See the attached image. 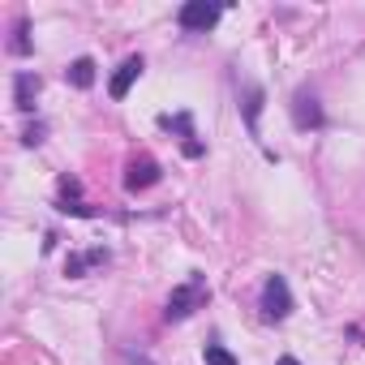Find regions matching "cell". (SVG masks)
<instances>
[{
    "instance_id": "obj_1",
    "label": "cell",
    "mask_w": 365,
    "mask_h": 365,
    "mask_svg": "<svg viewBox=\"0 0 365 365\" xmlns=\"http://www.w3.org/2000/svg\"><path fill=\"white\" fill-rule=\"evenodd\" d=\"M207 301H211V288H207V279L194 271L180 288H172V297H168V309H163V314H168V322H185V318H190V314H198Z\"/></svg>"
},
{
    "instance_id": "obj_2",
    "label": "cell",
    "mask_w": 365,
    "mask_h": 365,
    "mask_svg": "<svg viewBox=\"0 0 365 365\" xmlns=\"http://www.w3.org/2000/svg\"><path fill=\"white\" fill-rule=\"evenodd\" d=\"M224 18V5H211V0H190V5L176 9V26L190 35H207L215 31V22Z\"/></svg>"
},
{
    "instance_id": "obj_3",
    "label": "cell",
    "mask_w": 365,
    "mask_h": 365,
    "mask_svg": "<svg viewBox=\"0 0 365 365\" xmlns=\"http://www.w3.org/2000/svg\"><path fill=\"white\" fill-rule=\"evenodd\" d=\"M288 314H292L288 279H284V275H267V284H262V318H267V322H284Z\"/></svg>"
},
{
    "instance_id": "obj_4",
    "label": "cell",
    "mask_w": 365,
    "mask_h": 365,
    "mask_svg": "<svg viewBox=\"0 0 365 365\" xmlns=\"http://www.w3.org/2000/svg\"><path fill=\"white\" fill-rule=\"evenodd\" d=\"M159 176H163V168H159L150 155H138V159H129V168H125V190H129V194H142V190L159 185Z\"/></svg>"
},
{
    "instance_id": "obj_5",
    "label": "cell",
    "mask_w": 365,
    "mask_h": 365,
    "mask_svg": "<svg viewBox=\"0 0 365 365\" xmlns=\"http://www.w3.org/2000/svg\"><path fill=\"white\" fill-rule=\"evenodd\" d=\"M322 108H318V95L314 91H297L292 95V125L297 129H322Z\"/></svg>"
},
{
    "instance_id": "obj_6",
    "label": "cell",
    "mask_w": 365,
    "mask_h": 365,
    "mask_svg": "<svg viewBox=\"0 0 365 365\" xmlns=\"http://www.w3.org/2000/svg\"><path fill=\"white\" fill-rule=\"evenodd\" d=\"M142 69H146V61H142V56H125V61H120V69H116V73H112V82H108V95L120 103V99L133 91V82L142 78Z\"/></svg>"
},
{
    "instance_id": "obj_7",
    "label": "cell",
    "mask_w": 365,
    "mask_h": 365,
    "mask_svg": "<svg viewBox=\"0 0 365 365\" xmlns=\"http://www.w3.org/2000/svg\"><path fill=\"white\" fill-rule=\"evenodd\" d=\"M159 125H168V129H176L180 133V150H185L190 159H202V142H194V120H190V112H176V116H159Z\"/></svg>"
},
{
    "instance_id": "obj_8",
    "label": "cell",
    "mask_w": 365,
    "mask_h": 365,
    "mask_svg": "<svg viewBox=\"0 0 365 365\" xmlns=\"http://www.w3.org/2000/svg\"><path fill=\"white\" fill-rule=\"evenodd\" d=\"M39 86H43V82H39V73H26V69L14 78V103H18V112H35Z\"/></svg>"
},
{
    "instance_id": "obj_9",
    "label": "cell",
    "mask_w": 365,
    "mask_h": 365,
    "mask_svg": "<svg viewBox=\"0 0 365 365\" xmlns=\"http://www.w3.org/2000/svg\"><path fill=\"white\" fill-rule=\"evenodd\" d=\"M65 78H69V86L91 91V86H95V61H91V56H78V61L65 69Z\"/></svg>"
},
{
    "instance_id": "obj_10",
    "label": "cell",
    "mask_w": 365,
    "mask_h": 365,
    "mask_svg": "<svg viewBox=\"0 0 365 365\" xmlns=\"http://www.w3.org/2000/svg\"><path fill=\"white\" fill-rule=\"evenodd\" d=\"M262 99H267V95H262V86H254V82H250V86H245V103H241V112H245V125H250V133H254V138H258V112H262Z\"/></svg>"
},
{
    "instance_id": "obj_11",
    "label": "cell",
    "mask_w": 365,
    "mask_h": 365,
    "mask_svg": "<svg viewBox=\"0 0 365 365\" xmlns=\"http://www.w3.org/2000/svg\"><path fill=\"white\" fill-rule=\"evenodd\" d=\"M9 52L14 56H31V39H26V18L14 22V39H9Z\"/></svg>"
},
{
    "instance_id": "obj_12",
    "label": "cell",
    "mask_w": 365,
    "mask_h": 365,
    "mask_svg": "<svg viewBox=\"0 0 365 365\" xmlns=\"http://www.w3.org/2000/svg\"><path fill=\"white\" fill-rule=\"evenodd\" d=\"M202 356H207V365H241L224 344H207V348H202Z\"/></svg>"
},
{
    "instance_id": "obj_13",
    "label": "cell",
    "mask_w": 365,
    "mask_h": 365,
    "mask_svg": "<svg viewBox=\"0 0 365 365\" xmlns=\"http://www.w3.org/2000/svg\"><path fill=\"white\" fill-rule=\"evenodd\" d=\"M86 267H91V258H82V254H69V258H65V275H69V279H82Z\"/></svg>"
},
{
    "instance_id": "obj_14",
    "label": "cell",
    "mask_w": 365,
    "mask_h": 365,
    "mask_svg": "<svg viewBox=\"0 0 365 365\" xmlns=\"http://www.w3.org/2000/svg\"><path fill=\"white\" fill-rule=\"evenodd\" d=\"M43 138H48V125H43V120H35V125H26V133H22V142H26V146H39Z\"/></svg>"
},
{
    "instance_id": "obj_15",
    "label": "cell",
    "mask_w": 365,
    "mask_h": 365,
    "mask_svg": "<svg viewBox=\"0 0 365 365\" xmlns=\"http://www.w3.org/2000/svg\"><path fill=\"white\" fill-rule=\"evenodd\" d=\"M275 365H301V361H297V356H279Z\"/></svg>"
}]
</instances>
